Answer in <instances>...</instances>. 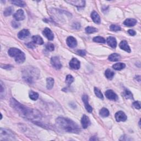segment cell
<instances>
[{
  "label": "cell",
  "mask_w": 141,
  "mask_h": 141,
  "mask_svg": "<svg viewBox=\"0 0 141 141\" xmlns=\"http://www.w3.org/2000/svg\"><path fill=\"white\" fill-rule=\"evenodd\" d=\"M0 135L2 140H13L15 139L14 133L8 129L1 128L0 130Z\"/></svg>",
  "instance_id": "obj_4"
},
{
  "label": "cell",
  "mask_w": 141,
  "mask_h": 141,
  "mask_svg": "<svg viewBox=\"0 0 141 141\" xmlns=\"http://www.w3.org/2000/svg\"><path fill=\"white\" fill-rule=\"evenodd\" d=\"M66 2L77 7H83L85 4L84 1H81V0L80 1L79 0H70V1H66Z\"/></svg>",
  "instance_id": "obj_9"
},
{
  "label": "cell",
  "mask_w": 141,
  "mask_h": 141,
  "mask_svg": "<svg viewBox=\"0 0 141 141\" xmlns=\"http://www.w3.org/2000/svg\"><path fill=\"white\" fill-rule=\"evenodd\" d=\"M51 64L54 67L57 69H60L62 67V65L60 60L59 57L57 56L52 57L51 59Z\"/></svg>",
  "instance_id": "obj_5"
},
{
  "label": "cell",
  "mask_w": 141,
  "mask_h": 141,
  "mask_svg": "<svg viewBox=\"0 0 141 141\" xmlns=\"http://www.w3.org/2000/svg\"><path fill=\"white\" fill-rule=\"evenodd\" d=\"M115 119L117 122H120V121L124 122L127 120V116L123 111H119L116 113Z\"/></svg>",
  "instance_id": "obj_7"
},
{
  "label": "cell",
  "mask_w": 141,
  "mask_h": 141,
  "mask_svg": "<svg viewBox=\"0 0 141 141\" xmlns=\"http://www.w3.org/2000/svg\"><path fill=\"white\" fill-rule=\"evenodd\" d=\"M25 60V55L24 52H22L20 54L15 57V61L18 64H22Z\"/></svg>",
  "instance_id": "obj_21"
},
{
  "label": "cell",
  "mask_w": 141,
  "mask_h": 141,
  "mask_svg": "<svg viewBox=\"0 0 141 141\" xmlns=\"http://www.w3.org/2000/svg\"><path fill=\"white\" fill-rule=\"evenodd\" d=\"M22 51L17 48H11L9 49L8 51V55L12 57H16L18 55H19Z\"/></svg>",
  "instance_id": "obj_15"
},
{
  "label": "cell",
  "mask_w": 141,
  "mask_h": 141,
  "mask_svg": "<svg viewBox=\"0 0 141 141\" xmlns=\"http://www.w3.org/2000/svg\"><path fill=\"white\" fill-rule=\"evenodd\" d=\"M99 114L101 117H108L109 115V111L107 109L103 108L100 110Z\"/></svg>",
  "instance_id": "obj_28"
},
{
  "label": "cell",
  "mask_w": 141,
  "mask_h": 141,
  "mask_svg": "<svg viewBox=\"0 0 141 141\" xmlns=\"http://www.w3.org/2000/svg\"><path fill=\"white\" fill-rule=\"evenodd\" d=\"M91 17L92 19H93V22H94L96 24H99L100 23L101 20H100V17L99 16V15L95 11H93L92 12V13L91 14Z\"/></svg>",
  "instance_id": "obj_20"
},
{
  "label": "cell",
  "mask_w": 141,
  "mask_h": 141,
  "mask_svg": "<svg viewBox=\"0 0 141 141\" xmlns=\"http://www.w3.org/2000/svg\"><path fill=\"white\" fill-rule=\"evenodd\" d=\"M13 11H14V10L13 8V7H7L5 9V10L4 11V15H5V16H9V15L12 14Z\"/></svg>",
  "instance_id": "obj_30"
},
{
  "label": "cell",
  "mask_w": 141,
  "mask_h": 141,
  "mask_svg": "<svg viewBox=\"0 0 141 141\" xmlns=\"http://www.w3.org/2000/svg\"><path fill=\"white\" fill-rule=\"evenodd\" d=\"M128 33L129 34L131 35V36H134V35H135L136 34V32L134 30H128Z\"/></svg>",
  "instance_id": "obj_42"
},
{
  "label": "cell",
  "mask_w": 141,
  "mask_h": 141,
  "mask_svg": "<svg viewBox=\"0 0 141 141\" xmlns=\"http://www.w3.org/2000/svg\"><path fill=\"white\" fill-rule=\"evenodd\" d=\"M137 21L135 19L128 18L126 19V20L124 22V24L127 27H131L135 26L137 24Z\"/></svg>",
  "instance_id": "obj_18"
},
{
  "label": "cell",
  "mask_w": 141,
  "mask_h": 141,
  "mask_svg": "<svg viewBox=\"0 0 141 141\" xmlns=\"http://www.w3.org/2000/svg\"><path fill=\"white\" fill-rule=\"evenodd\" d=\"M67 45L70 48H75L77 45V42L76 39L73 37H69L66 40Z\"/></svg>",
  "instance_id": "obj_10"
},
{
  "label": "cell",
  "mask_w": 141,
  "mask_h": 141,
  "mask_svg": "<svg viewBox=\"0 0 141 141\" xmlns=\"http://www.w3.org/2000/svg\"><path fill=\"white\" fill-rule=\"evenodd\" d=\"M123 95L126 99H133V95L132 93L128 91V90H126V91L123 93Z\"/></svg>",
  "instance_id": "obj_32"
},
{
  "label": "cell",
  "mask_w": 141,
  "mask_h": 141,
  "mask_svg": "<svg viewBox=\"0 0 141 141\" xmlns=\"http://www.w3.org/2000/svg\"><path fill=\"white\" fill-rule=\"evenodd\" d=\"M119 47L121 49L126 51V52L128 53L131 52V49L130 48V46H128V43L126 40H122L121 41L119 44Z\"/></svg>",
  "instance_id": "obj_17"
},
{
  "label": "cell",
  "mask_w": 141,
  "mask_h": 141,
  "mask_svg": "<svg viewBox=\"0 0 141 141\" xmlns=\"http://www.w3.org/2000/svg\"><path fill=\"white\" fill-rule=\"evenodd\" d=\"M133 105H134V107L137 109L139 110L140 109V101H135V102L133 103Z\"/></svg>",
  "instance_id": "obj_39"
},
{
  "label": "cell",
  "mask_w": 141,
  "mask_h": 141,
  "mask_svg": "<svg viewBox=\"0 0 141 141\" xmlns=\"http://www.w3.org/2000/svg\"><path fill=\"white\" fill-rule=\"evenodd\" d=\"M120 55L119 54H117L116 53L112 54L110 55L109 56L108 59L109 61H112V62H116V61H118L120 59Z\"/></svg>",
  "instance_id": "obj_23"
},
{
  "label": "cell",
  "mask_w": 141,
  "mask_h": 141,
  "mask_svg": "<svg viewBox=\"0 0 141 141\" xmlns=\"http://www.w3.org/2000/svg\"><path fill=\"white\" fill-rule=\"evenodd\" d=\"M11 2L13 4V5H15V6H18L19 7H25L26 6V3H25V2L23 1H19V0H14V1H11Z\"/></svg>",
  "instance_id": "obj_27"
},
{
  "label": "cell",
  "mask_w": 141,
  "mask_h": 141,
  "mask_svg": "<svg viewBox=\"0 0 141 141\" xmlns=\"http://www.w3.org/2000/svg\"><path fill=\"white\" fill-rule=\"evenodd\" d=\"M81 124L83 128H87L91 125V121L87 116L84 115L81 119Z\"/></svg>",
  "instance_id": "obj_14"
},
{
  "label": "cell",
  "mask_w": 141,
  "mask_h": 141,
  "mask_svg": "<svg viewBox=\"0 0 141 141\" xmlns=\"http://www.w3.org/2000/svg\"><path fill=\"white\" fill-rule=\"evenodd\" d=\"M13 17L17 21H22L25 18L24 12L22 10H18L16 12L13 14Z\"/></svg>",
  "instance_id": "obj_6"
},
{
  "label": "cell",
  "mask_w": 141,
  "mask_h": 141,
  "mask_svg": "<svg viewBox=\"0 0 141 141\" xmlns=\"http://www.w3.org/2000/svg\"><path fill=\"white\" fill-rule=\"evenodd\" d=\"M29 34L30 32L28 29H23L18 34V37L20 39L23 40V39H24L28 37Z\"/></svg>",
  "instance_id": "obj_16"
},
{
  "label": "cell",
  "mask_w": 141,
  "mask_h": 141,
  "mask_svg": "<svg viewBox=\"0 0 141 141\" xmlns=\"http://www.w3.org/2000/svg\"><path fill=\"white\" fill-rule=\"evenodd\" d=\"M139 127H140V120L139 121Z\"/></svg>",
  "instance_id": "obj_44"
},
{
  "label": "cell",
  "mask_w": 141,
  "mask_h": 141,
  "mask_svg": "<svg viewBox=\"0 0 141 141\" xmlns=\"http://www.w3.org/2000/svg\"><path fill=\"white\" fill-rule=\"evenodd\" d=\"M26 45L27 46V47H28V48H30V49H35V45L34 44V43L33 42H29L28 43V44H27Z\"/></svg>",
  "instance_id": "obj_40"
},
{
  "label": "cell",
  "mask_w": 141,
  "mask_h": 141,
  "mask_svg": "<svg viewBox=\"0 0 141 141\" xmlns=\"http://www.w3.org/2000/svg\"><path fill=\"white\" fill-rule=\"evenodd\" d=\"M4 66H5V67H2V68H5V69H6V68L8 69V68H10V67H12V66H11V65H4Z\"/></svg>",
  "instance_id": "obj_43"
},
{
  "label": "cell",
  "mask_w": 141,
  "mask_h": 141,
  "mask_svg": "<svg viewBox=\"0 0 141 141\" xmlns=\"http://www.w3.org/2000/svg\"><path fill=\"white\" fill-rule=\"evenodd\" d=\"M82 100L85 105V108L88 112H92L93 111V108L88 103V96L87 95H84L82 96Z\"/></svg>",
  "instance_id": "obj_12"
},
{
  "label": "cell",
  "mask_w": 141,
  "mask_h": 141,
  "mask_svg": "<svg viewBox=\"0 0 141 141\" xmlns=\"http://www.w3.org/2000/svg\"><path fill=\"white\" fill-rule=\"evenodd\" d=\"M56 124L58 128L66 132L78 134L81 132L78 125L69 119L59 117L56 120Z\"/></svg>",
  "instance_id": "obj_2"
},
{
  "label": "cell",
  "mask_w": 141,
  "mask_h": 141,
  "mask_svg": "<svg viewBox=\"0 0 141 141\" xmlns=\"http://www.w3.org/2000/svg\"><path fill=\"white\" fill-rule=\"evenodd\" d=\"M39 76V70H36V68L33 67H29L27 68L23 72V78L29 83H32L34 80L37 79Z\"/></svg>",
  "instance_id": "obj_3"
},
{
  "label": "cell",
  "mask_w": 141,
  "mask_h": 141,
  "mask_svg": "<svg viewBox=\"0 0 141 141\" xmlns=\"http://www.w3.org/2000/svg\"><path fill=\"white\" fill-rule=\"evenodd\" d=\"M12 25L14 28H18L21 25V24L18 21H12Z\"/></svg>",
  "instance_id": "obj_38"
},
{
  "label": "cell",
  "mask_w": 141,
  "mask_h": 141,
  "mask_svg": "<svg viewBox=\"0 0 141 141\" xmlns=\"http://www.w3.org/2000/svg\"><path fill=\"white\" fill-rule=\"evenodd\" d=\"M30 98L33 100H37L39 98V94L34 91H30L29 93Z\"/></svg>",
  "instance_id": "obj_29"
},
{
  "label": "cell",
  "mask_w": 141,
  "mask_h": 141,
  "mask_svg": "<svg viewBox=\"0 0 141 141\" xmlns=\"http://www.w3.org/2000/svg\"><path fill=\"white\" fill-rule=\"evenodd\" d=\"M10 104L14 110L23 118L29 120H37L41 119V113L37 110L26 107L13 98L11 99Z\"/></svg>",
  "instance_id": "obj_1"
},
{
  "label": "cell",
  "mask_w": 141,
  "mask_h": 141,
  "mask_svg": "<svg viewBox=\"0 0 141 141\" xmlns=\"http://www.w3.org/2000/svg\"><path fill=\"white\" fill-rule=\"evenodd\" d=\"M42 34L45 35V37L48 39L49 40H53L54 38V34L49 28H45L44 31H43Z\"/></svg>",
  "instance_id": "obj_13"
},
{
  "label": "cell",
  "mask_w": 141,
  "mask_h": 141,
  "mask_svg": "<svg viewBox=\"0 0 141 141\" xmlns=\"http://www.w3.org/2000/svg\"><path fill=\"white\" fill-rule=\"evenodd\" d=\"M105 94L106 97L110 100L116 101L118 99V96L116 95V94L113 92L112 90H108L107 91H106Z\"/></svg>",
  "instance_id": "obj_8"
},
{
  "label": "cell",
  "mask_w": 141,
  "mask_h": 141,
  "mask_svg": "<svg viewBox=\"0 0 141 141\" xmlns=\"http://www.w3.org/2000/svg\"><path fill=\"white\" fill-rule=\"evenodd\" d=\"M93 41L96 42H99V43H103V44H104L105 43V39L101 37H96L95 38H93Z\"/></svg>",
  "instance_id": "obj_33"
},
{
  "label": "cell",
  "mask_w": 141,
  "mask_h": 141,
  "mask_svg": "<svg viewBox=\"0 0 141 141\" xmlns=\"http://www.w3.org/2000/svg\"><path fill=\"white\" fill-rule=\"evenodd\" d=\"M108 44L112 48H115L117 46V41L116 40V39L114 37H109L107 38V40Z\"/></svg>",
  "instance_id": "obj_19"
},
{
  "label": "cell",
  "mask_w": 141,
  "mask_h": 141,
  "mask_svg": "<svg viewBox=\"0 0 141 141\" xmlns=\"http://www.w3.org/2000/svg\"><path fill=\"white\" fill-rule=\"evenodd\" d=\"M96 32H98V30H97V29L94 28V27H87V28H85V32L88 34L94 33Z\"/></svg>",
  "instance_id": "obj_31"
},
{
  "label": "cell",
  "mask_w": 141,
  "mask_h": 141,
  "mask_svg": "<svg viewBox=\"0 0 141 141\" xmlns=\"http://www.w3.org/2000/svg\"><path fill=\"white\" fill-rule=\"evenodd\" d=\"M105 77H107L108 79L111 80L112 79L113 76H114L115 73L114 72H113L112 70L108 69L106 70V71L105 72Z\"/></svg>",
  "instance_id": "obj_25"
},
{
  "label": "cell",
  "mask_w": 141,
  "mask_h": 141,
  "mask_svg": "<svg viewBox=\"0 0 141 141\" xmlns=\"http://www.w3.org/2000/svg\"><path fill=\"white\" fill-rule=\"evenodd\" d=\"M74 81V78L70 74H68L66 78V82L68 85H70L72 83V82Z\"/></svg>",
  "instance_id": "obj_35"
},
{
  "label": "cell",
  "mask_w": 141,
  "mask_h": 141,
  "mask_svg": "<svg viewBox=\"0 0 141 141\" xmlns=\"http://www.w3.org/2000/svg\"><path fill=\"white\" fill-rule=\"evenodd\" d=\"M110 29L112 32H118L121 30V27L116 25H111L110 27Z\"/></svg>",
  "instance_id": "obj_36"
},
{
  "label": "cell",
  "mask_w": 141,
  "mask_h": 141,
  "mask_svg": "<svg viewBox=\"0 0 141 141\" xmlns=\"http://www.w3.org/2000/svg\"><path fill=\"white\" fill-rule=\"evenodd\" d=\"M32 40L34 44L38 45L44 44V41H43L42 38L39 35H34L32 37Z\"/></svg>",
  "instance_id": "obj_22"
},
{
  "label": "cell",
  "mask_w": 141,
  "mask_h": 141,
  "mask_svg": "<svg viewBox=\"0 0 141 141\" xmlns=\"http://www.w3.org/2000/svg\"><path fill=\"white\" fill-rule=\"evenodd\" d=\"M94 93L95 94L96 96L97 97H98L99 98H100L101 99H104V96H103V94L101 93V91H100V90L98 88H94Z\"/></svg>",
  "instance_id": "obj_34"
},
{
  "label": "cell",
  "mask_w": 141,
  "mask_h": 141,
  "mask_svg": "<svg viewBox=\"0 0 141 141\" xmlns=\"http://www.w3.org/2000/svg\"><path fill=\"white\" fill-rule=\"evenodd\" d=\"M70 67L74 69H78L80 68L81 64L80 62L78 61L77 58H73L69 62Z\"/></svg>",
  "instance_id": "obj_11"
},
{
  "label": "cell",
  "mask_w": 141,
  "mask_h": 141,
  "mask_svg": "<svg viewBox=\"0 0 141 141\" xmlns=\"http://www.w3.org/2000/svg\"><path fill=\"white\" fill-rule=\"evenodd\" d=\"M54 84V80L52 78H48L46 80V88L48 89H51Z\"/></svg>",
  "instance_id": "obj_24"
},
{
  "label": "cell",
  "mask_w": 141,
  "mask_h": 141,
  "mask_svg": "<svg viewBox=\"0 0 141 141\" xmlns=\"http://www.w3.org/2000/svg\"><path fill=\"white\" fill-rule=\"evenodd\" d=\"M126 67V65L124 63H117L115 65H113L112 66V68L117 70H122Z\"/></svg>",
  "instance_id": "obj_26"
},
{
  "label": "cell",
  "mask_w": 141,
  "mask_h": 141,
  "mask_svg": "<svg viewBox=\"0 0 141 141\" xmlns=\"http://www.w3.org/2000/svg\"><path fill=\"white\" fill-rule=\"evenodd\" d=\"M45 47L47 50L50 51H52L54 50V45L52 44H51V43H48L46 45Z\"/></svg>",
  "instance_id": "obj_37"
},
{
  "label": "cell",
  "mask_w": 141,
  "mask_h": 141,
  "mask_svg": "<svg viewBox=\"0 0 141 141\" xmlns=\"http://www.w3.org/2000/svg\"><path fill=\"white\" fill-rule=\"evenodd\" d=\"M77 53L80 55L82 56H84L86 54V52L84 50H78L77 51Z\"/></svg>",
  "instance_id": "obj_41"
}]
</instances>
